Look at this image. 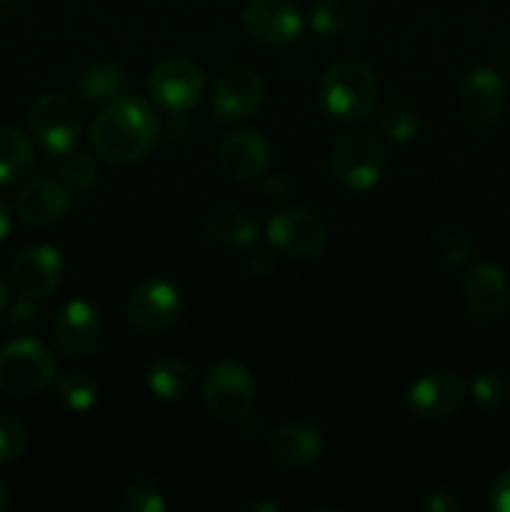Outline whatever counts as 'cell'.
<instances>
[{"mask_svg": "<svg viewBox=\"0 0 510 512\" xmlns=\"http://www.w3.org/2000/svg\"><path fill=\"white\" fill-rule=\"evenodd\" d=\"M158 138L160 120L155 108L130 93L108 100L90 125V145L110 165L138 163L155 148Z\"/></svg>", "mask_w": 510, "mask_h": 512, "instance_id": "6da1fadb", "label": "cell"}, {"mask_svg": "<svg viewBox=\"0 0 510 512\" xmlns=\"http://www.w3.org/2000/svg\"><path fill=\"white\" fill-rule=\"evenodd\" d=\"M318 98L325 113L338 123H360L378 103V80L363 60H335L320 78Z\"/></svg>", "mask_w": 510, "mask_h": 512, "instance_id": "7a4b0ae2", "label": "cell"}, {"mask_svg": "<svg viewBox=\"0 0 510 512\" xmlns=\"http://www.w3.org/2000/svg\"><path fill=\"white\" fill-rule=\"evenodd\" d=\"M58 378V358L35 338H15L0 348V393L30 398L43 393Z\"/></svg>", "mask_w": 510, "mask_h": 512, "instance_id": "3957f363", "label": "cell"}, {"mask_svg": "<svg viewBox=\"0 0 510 512\" xmlns=\"http://www.w3.org/2000/svg\"><path fill=\"white\" fill-rule=\"evenodd\" d=\"M333 173L345 188L355 193L375 188L385 170V148L378 135L368 130H350L333 145Z\"/></svg>", "mask_w": 510, "mask_h": 512, "instance_id": "277c9868", "label": "cell"}, {"mask_svg": "<svg viewBox=\"0 0 510 512\" xmlns=\"http://www.w3.org/2000/svg\"><path fill=\"white\" fill-rule=\"evenodd\" d=\"M255 380L245 365L220 360L203 380V403L213 418L223 423H240L255 405Z\"/></svg>", "mask_w": 510, "mask_h": 512, "instance_id": "5b68a950", "label": "cell"}, {"mask_svg": "<svg viewBox=\"0 0 510 512\" xmlns=\"http://www.w3.org/2000/svg\"><path fill=\"white\" fill-rule=\"evenodd\" d=\"M268 240L275 250L288 258L308 260L323 253L328 243V230L318 213L303 205H288L268 220Z\"/></svg>", "mask_w": 510, "mask_h": 512, "instance_id": "8992f818", "label": "cell"}, {"mask_svg": "<svg viewBox=\"0 0 510 512\" xmlns=\"http://www.w3.org/2000/svg\"><path fill=\"white\" fill-rule=\"evenodd\" d=\"M63 255L55 245L35 243L20 250L8 268L10 288L25 300H45L63 283Z\"/></svg>", "mask_w": 510, "mask_h": 512, "instance_id": "52a82bcc", "label": "cell"}, {"mask_svg": "<svg viewBox=\"0 0 510 512\" xmlns=\"http://www.w3.org/2000/svg\"><path fill=\"white\" fill-rule=\"evenodd\" d=\"M28 133L48 153H68L80 140L78 110L65 95H40L28 110Z\"/></svg>", "mask_w": 510, "mask_h": 512, "instance_id": "ba28073f", "label": "cell"}, {"mask_svg": "<svg viewBox=\"0 0 510 512\" xmlns=\"http://www.w3.org/2000/svg\"><path fill=\"white\" fill-rule=\"evenodd\" d=\"M180 310H183V295L178 285L165 278H148L133 288L125 315L138 333L153 335L175 325Z\"/></svg>", "mask_w": 510, "mask_h": 512, "instance_id": "9c48e42d", "label": "cell"}, {"mask_svg": "<svg viewBox=\"0 0 510 512\" xmlns=\"http://www.w3.org/2000/svg\"><path fill=\"white\" fill-rule=\"evenodd\" d=\"M205 75L200 65L188 58H168L150 70L148 93L158 108L168 113H185L200 100Z\"/></svg>", "mask_w": 510, "mask_h": 512, "instance_id": "30bf717a", "label": "cell"}, {"mask_svg": "<svg viewBox=\"0 0 510 512\" xmlns=\"http://www.w3.org/2000/svg\"><path fill=\"white\" fill-rule=\"evenodd\" d=\"M55 345L70 358H88L98 350L103 338V320L98 308L88 300H68L53 320Z\"/></svg>", "mask_w": 510, "mask_h": 512, "instance_id": "8fae6325", "label": "cell"}, {"mask_svg": "<svg viewBox=\"0 0 510 512\" xmlns=\"http://www.w3.org/2000/svg\"><path fill=\"white\" fill-rule=\"evenodd\" d=\"M463 303L475 320L493 323L510 308V280L493 263H475L463 283Z\"/></svg>", "mask_w": 510, "mask_h": 512, "instance_id": "7c38bea8", "label": "cell"}, {"mask_svg": "<svg viewBox=\"0 0 510 512\" xmlns=\"http://www.w3.org/2000/svg\"><path fill=\"white\" fill-rule=\"evenodd\" d=\"M465 383L450 370H433L415 380L408 390V408L420 420H445L463 405Z\"/></svg>", "mask_w": 510, "mask_h": 512, "instance_id": "4fadbf2b", "label": "cell"}, {"mask_svg": "<svg viewBox=\"0 0 510 512\" xmlns=\"http://www.w3.org/2000/svg\"><path fill=\"white\" fill-rule=\"evenodd\" d=\"M505 108V83L498 70L473 68L458 88L460 118L470 125H490Z\"/></svg>", "mask_w": 510, "mask_h": 512, "instance_id": "5bb4252c", "label": "cell"}, {"mask_svg": "<svg viewBox=\"0 0 510 512\" xmlns=\"http://www.w3.org/2000/svg\"><path fill=\"white\" fill-rule=\"evenodd\" d=\"M250 38L265 45H285L303 30V15L293 0H250L243 10Z\"/></svg>", "mask_w": 510, "mask_h": 512, "instance_id": "9a60e30c", "label": "cell"}, {"mask_svg": "<svg viewBox=\"0 0 510 512\" xmlns=\"http://www.w3.org/2000/svg\"><path fill=\"white\" fill-rule=\"evenodd\" d=\"M265 98V80L258 70L230 68L215 80L213 88V108L225 120H245L260 108Z\"/></svg>", "mask_w": 510, "mask_h": 512, "instance_id": "2e32d148", "label": "cell"}, {"mask_svg": "<svg viewBox=\"0 0 510 512\" xmlns=\"http://www.w3.org/2000/svg\"><path fill=\"white\" fill-rule=\"evenodd\" d=\"M218 165L235 183L260 180L270 168V145L255 130H235L218 148Z\"/></svg>", "mask_w": 510, "mask_h": 512, "instance_id": "e0dca14e", "label": "cell"}, {"mask_svg": "<svg viewBox=\"0 0 510 512\" xmlns=\"http://www.w3.org/2000/svg\"><path fill=\"white\" fill-rule=\"evenodd\" d=\"M70 208V193L53 178H38L25 185L15 198V213L33 228H48L58 223Z\"/></svg>", "mask_w": 510, "mask_h": 512, "instance_id": "ac0fdd59", "label": "cell"}, {"mask_svg": "<svg viewBox=\"0 0 510 512\" xmlns=\"http://www.w3.org/2000/svg\"><path fill=\"white\" fill-rule=\"evenodd\" d=\"M268 450L280 468L298 470L318 460L323 453V435L313 425L285 423L270 435Z\"/></svg>", "mask_w": 510, "mask_h": 512, "instance_id": "d6986e66", "label": "cell"}, {"mask_svg": "<svg viewBox=\"0 0 510 512\" xmlns=\"http://www.w3.org/2000/svg\"><path fill=\"white\" fill-rule=\"evenodd\" d=\"M205 230H208V235L215 243L230 250L248 248L258 238V223H255V218L248 210L235 203H223L210 210L208 220H205Z\"/></svg>", "mask_w": 510, "mask_h": 512, "instance_id": "ffe728a7", "label": "cell"}, {"mask_svg": "<svg viewBox=\"0 0 510 512\" xmlns=\"http://www.w3.org/2000/svg\"><path fill=\"white\" fill-rule=\"evenodd\" d=\"M195 373L190 363L175 355H165L158 358L148 368V388L155 398L168 400V403H178L193 393Z\"/></svg>", "mask_w": 510, "mask_h": 512, "instance_id": "44dd1931", "label": "cell"}, {"mask_svg": "<svg viewBox=\"0 0 510 512\" xmlns=\"http://www.w3.org/2000/svg\"><path fill=\"white\" fill-rule=\"evenodd\" d=\"M35 150L28 135L13 125L0 128V185H15L33 170Z\"/></svg>", "mask_w": 510, "mask_h": 512, "instance_id": "7402d4cb", "label": "cell"}, {"mask_svg": "<svg viewBox=\"0 0 510 512\" xmlns=\"http://www.w3.org/2000/svg\"><path fill=\"white\" fill-rule=\"evenodd\" d=\"M128 83V73L115 60H100L80 73L78 90L88 103H108L115 95L123 93Z\"/></svg>", "mask_w": 510, "mask_h": 512, "instance_id": "603a6c76", "label": "cell"}, {"mask_svg": "<svg viewBox=\"0 0 510 512\" xmlns=\"http://www.w3.org/2000/svg\"><path fill=\"white\" fill-rule=\"evenodd\" d=\"M375 128L380 135H385L388 140L395 143H408L415 138L420 128L418 110L413 105L403 103V100H390L375 115Z\"/></svg>", "mask_w": 510, "mask_h": 512, "instance_id": "cb8c5ba5", "label": "cell"}, {"mask_svg": "<svg viewBox=\"0 0 510 512\" xmlns=\"http://www.w3.org/2000/svg\"><path fill=\"white\" fill-rule=\"evenodd\" d=\"M358 18V0H318L310 13V25L320 35H340Z\"/></svg>", "mask_w": 510, "mask_h": 512, "instance_id": "d4e9b609", "label": "cell"}, {"mask_svg": "<svg viewBox=\"0 0 510 512\" xmlns=\"http://www.w3.org/2000/svg\"><path fill=\"white\" fill-rule=\"evenodd\" d=\"M55 395L63 408L73 410V413H88L98 403V383L83 370H73V373L58 378Z\"/></svg>", "mask_w": 510, "mask_h": 512, "instance_id": "484cf974", "label": "cell"}, {"mask_svg": "<svg viewBox=\"0 0 510 512\" xmlns=\"http://www.w3.org/2000/svg\"><path fill=\"white\" fill-rule=\"evenodd\" d=\"M123 508L128 512H165L168 510V498L153 480L135 478L125 485Z\"/></svg>", "mask_w": 510, "mask_h": 512, "instance_id": "4316f807", "label": "cell"}, {"mask_svg": "<svg viewBox=\"0 0 510 512\" xmlns=\"http://www.w3.org/2000/svg\"><path fill=\"white\" fill-rule=\"evenodd\" d=\"M28 443L30 435L23 420L0 413V465H10L23 458Z\"/></svg>", "mask_w": 510, "mask_h": 512, "instance_id": "83f0119b", "label": "cell"}, {"mask_svg": "<svg viewBox=\"0 0 510 512\" xmlns=\"http://www.w3.org/2000/svg\"><path fill=\"white\" fill-rule=\"evenodd\" d=\"M60 175H63L65 183H70L73 188H90V185L98 180V165L90 158L88 153H80V150H68L63 153V160H60Z\"/></svg>", "mask_w": 510, "mask_h": 512, "instance_id": "f1b7e54d", "label": "cell"}, {"mask_svg": "<svg viewBox=\"0 0 510 512\" xmlns=\"http://www.w3.org/2000/svg\"><path fill=\"white\" fill-rule=\"evenodd\" d=\"M470 395H473V400L480 408L495 413V410H500L508 403L510 388L500 375L483 373L473 380V385H470Z\"/></svg>", "mask_w": 510, "mask_h": 512, "instance_id": "f546056e", "label": "cell"}, {"mask_svg": "<svg viewBox=\"0 0 510 512\" xmlns=\"http://www.w3.org/2000/svg\"><path fill=\"white\" fill-rule=\"evenodd\" d=\"M473 253V245L463 233H448L443 238V258L450 265H465Z\"/></svg>", "mask_w": 510, "mask_h": 512, "instance_id": "4dcf8cb0", "label": "cell"}, {"mask_svg": "<svg viewBox=\"0 0 510 512\" xmlns=\"http://www.w3.org/2000/svg\"><path fill=\"white\" fill-rule=\"evenodd\" d=\"M488 505L495 512H510V470L500 473L495 483L490 485Z\"/></svg>", "mask_w": 510, "mask_h": 512, "instance_id": "1f68e13d", "label": "cell"}, {"mask_svg": "<svg viewBox=\"0 0 510 512\" xmlns=\"http://www.w3.org/2000/svg\"><path fill=\"white\" fill-rule=\"evenodd\" d=\"M423 508L428 512H458L460 500L458 495L450 493V490H433V493L425 495Z\"/></svg>", "mask_w": 510, "mask_h": 512, "instance_id": "d6a6232c", "label": "cell"}, {"mask_svg": "<svg viewBox=\"0 0 510 512\" xmlns=\"http://www.w3.org/2000/svg\"><path fill=\"white\" fill-rule=\"evenodd\" d=\"M263 193L268 195L270 200H280L288 195L290 190V180L285 178L283 173H270V175H263Z\"/></svg>", "mask_w": 510, "mask_h": 512, "instance_id": "836d02e7", "label": "cell"}, {"mask_svg": "<svg viewBox=\"0 0 510 512\" xmlns=\"http://www.w3.org/2000/svg\"><path fill=\"white\" fill-rule=\"evenodd\" d=\"M10 233V208L3 198H0V240L8 238Z\"/></svg>", "mask_w": 510, "mask_h": 512, "instance_id": "e575fe53", "label": "cell"}, {"mask_svg": "<svg viewBox=\"0 0 510 512\" xmlns=\"http://www.w3.org/2000/svg\"><path fill=\"white\" fill-rule=\"evenodd\" d=\"M8 305H10V285L0 278V318L8 313Z\"/></svg>", "mask_w": 510, "mask_h": 512, "instance_id": "d590c367", "label": "cell"}, {"mask_svg": "<svg viewBox=\"0 0 510 512\" xmlns=\"http://www.w3.org/2000/svg\"><path fill=\"white\" fill-rule=\"evenodd\" d=\"M10 503V490H8V483H5L3 478H0V512L8 508Z\"/></svg>", "mask_w": 510, "mask_h": 512, "instance_id": "8d00e7d4", "label": "cell"}, {"mask_svg": "<svg viewBox=\"0 0 510 512\" xmlns=\"http://www.w3.org/2000/svg\"><path fill=\"white\" fill-rule=\"evenodd\" d=\"M248 508H250V510H268V512H275V510H278V505H275V503H250Z\"/></svg>", "mask_w": 510, "mask_h": 512, "instance_id": "74e56055", "label": "cell"}, {"mask_svg": "<svg viewBox=\"0 0 510 512\" xmlns=\"http://www.w3.org/2000/svg\"><path fill=\"white\" fill-rule=\"evenodd\" d=\"M10 3H18V0H0V5H10Z\"/></svg>", "mask_w": 510, "mask_h": 512, "instance_id": "f35d334b", "label": "cell"}]
</instances>
